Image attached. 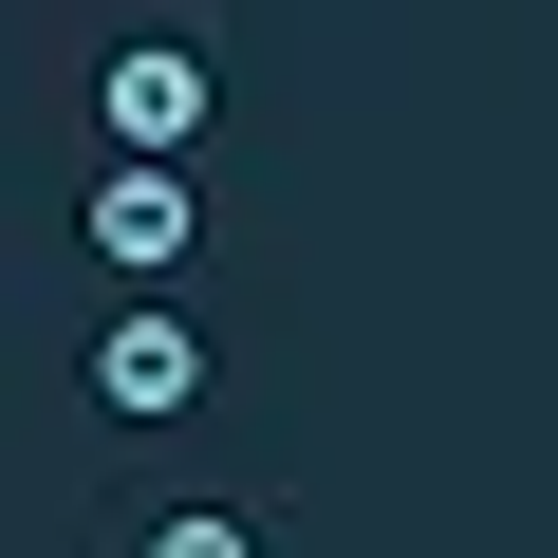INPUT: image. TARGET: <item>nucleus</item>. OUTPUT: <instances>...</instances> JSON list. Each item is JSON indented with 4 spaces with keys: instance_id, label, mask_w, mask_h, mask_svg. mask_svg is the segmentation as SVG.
Here are the masks:
<instances>
[{
    "instance_id": "4",
    "label": "nucleus",
    "mask_w": 558,
    "mask_h": 558,
    "mask_svg": "<svg viewBox=\"0 0 558 558\" xmlns=\"http://www.w3.org/2000/svg\"><path fill=\"white\" fill-rule=\"evenodd\" d=\"M149 558H260V521L242 502H186V521H149Z\"/></svg>"
},
{
    "instance_id": "1",
    "label": "nucleus",
    "mask_w": 558,
    "mask_h": 558,
    "mask_svg": "<svg viewBox=\"0 0 558 558\" xmlns=\"http://www.w3.org/2000/svg\"><path fill=\"white\" fill-rule=\"evenodd\" d=\"M75 242H94V260H112V279H168V260H186V242H205V186H186V168H168V149H112V168H94V186H75Z\"/></svg>"
},
{
    "instance_id": "3",
    "label": "nucleus",
    "mask_w": 558,
    "mask_h": 558,
    "mask_svg": "<svg viewBox=\"0 0 558 558\" xmlns=\"http://www.w3.org/2000/svg\"><path fill=\"white\" fill-rule=\"evenodd\" d=\"M94 131H112V149H168V168H186V149H205V57H186V38H131V57L94 75Z\"/></svg>"
},
{
    "instance_id": "2",
    "label": "nucleus",
    "mask_w": 558,
    "mask_h": 558,
    "mask_svg": "<svg viewBox=\"0 0 558 558\" xmlns=\"http://www.w3.org/2000/svg\"><path fill=\"white\" fill-rule=\"evenodd\" d=\"M94 410H131V428L205 410V336H186L168 299H112V317H94Z\"/></svg>"
}]
</instances>
